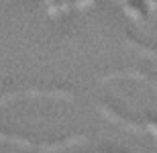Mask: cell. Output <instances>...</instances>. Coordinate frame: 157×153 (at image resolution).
Returning a JSON list of instances; mask_svg holds the SVG:
<instances>
[{
	"mask_svg": "<svg viewBox=\"0 0 157 153\" xmlns=\"http://www.w3.org/2000/svg\"><path fill=\"white\" fill-rule=\"evenodd\" d=\"M122 8H124V10H127V14L131 18H135V21H139V17H141V12L137 10V8H135L133 4H127V2H124V4H122Z\"/></svg>",
	"mask_w": 157,
	"mask_h": 153,
	"instance_id": "obj_1",
	"label": "cell"
},
{
	"mask_svg": "<svg viewBox=\"0 0 157 153\" xmlns=\"http://www.w3.org/2000/svg\"><path fill=\"white\" fill-rule=\"evenodd\" d=\"M47 8H49V14H51V17H57L59 2H47Z\"/></svg>",
	"mask_w": 157,
	"mask_h": 153,
	"instance_id": "obj_2",
	"label": "cell"
},
{
	"mask_svg": "<svg viewBox=\"0 0 157 153\" xmlns=\"http://www.w3.org/2000/svg\"><path fill=\"white\" fill-rule=\"evenodd\" d=\"M76 6H78V8H88V6H92V2H88V0H82V2H80V0H78Z\"/></svg>",
	"mask_w": 157,
	"mask_h": 153,
	"instance_id": "obj_3",
	"label": "cell"
},
{
	"mask_svg": "<svg viewBox=\"0 0 157 153\" xmlns=\"http://www.w3.org/2000/svg\"><path fill=\"white\" fill-rule=\"evenodd\" d=\"M67 8H70V2H59V10H67Z\"/></svg>",
	"mask_w": 157,
	"mask_h": 153,
	"instance_id": "obj_4",
	"label": "cell"
},
{
	"mask_svg": "<svg viewBox=\"0 0 157 153\" xmlns=\"http://www.w3.org/2000/svg\"><path fill=\"white\" fill-rule=\"evenodd\" d=\"M147 129H149V133H153V135L157 137V127L155 124H147Z\"/></svg>",
	"mask_w": 157,
	"mask_h": 153,
	"instance_id": "obj_5",
	"label": "cell"
}]
</instances>
